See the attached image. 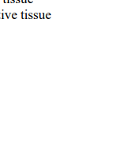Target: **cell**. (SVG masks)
Masks as SVG:
<instances>
[{
  "mask_svg": "<svg viewBox=\"0 0 131 168\" xmlns=\"http://www.w3.org/2000/svg\"><path fill=\"white\" fill-rule=\"evenodd\" d=\"M13 18H17V14H13Z\"/></svg>",
  "mask_w": 131,
  "mask_h": 168,
  "instance_id": "1",
  "label": "cell"
},
{
  "mask_svg": "<svg viewBox=\"0 0 131 168\" xmlns=\"http://www.w3.org/2000/svg\"><path fill=\"white\" fill-rule=\"evenodd\" d=\"M29 2H32V0H29Z\"/></svg>",
  "mask_w": 131,
  "mask_h": 168,
  "instance_id": "2",
  "label": "cell"
}]
</instances>
